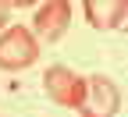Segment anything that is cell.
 <instances>
[{"instance_id":"6da1fadb","label":"cell","mask_w":128,"mask_h":117,"mask_svg":"<svg viewBox=\"0 0 128 117\" xmlns=\"http://www.w3.org/2000/svg\"><path fill=\"white\" fill-rule=\"evenodd\" d=\"M39 60V39L25 25L0 28V71H25Z\"/></svg>"},{"instance_id":"7a4b0ae2","label":"cell","mask_w":128,"mask_h":117,"mask_svg":"<svg viewBox=\"0 0 128 117\" xmlns=\"http://www.w3.org/2000/svg\"><path fill=\"white\" fill-rule=\"evenodd\" d=\"M75 110L82 117H114L121 110V92H118V85L107 75H89L86 78L82 103H78Z\"/></svg>"},{"instance_id":"3957f363","label":"cell","mask_w":128,"mask_h":117,"mask_svg":"<svg viewBox=\"0 0 128 117\" xmlns=\"http://www.w3.org/2000/svg\"><path fill=\"white\" fill-rule=\"evenodd\" d=\"M43 89H46V96H50L54 103L75 110L78 103H82L86 78L78 71H71V68H64V64H54V68H46V75H43Z\"/></svg>"},{"instance_id":"277c9868","label":"cell","mask_w":128,"mask_h":117,"mask_svg":"<svg viewBox=\"0 0 128 117\" xmlns=\"http://www.w3.org/2000/svg\"><path fill=\"white\" fill-rule=\"evenodd\" d=\"M32 28L39 32L43 43H57L71 28V4L68 0H46L36 11V18H32Z\"/></svg>"},{"instance_id":"5b68a950","label":"cell","mask_w":128,"mask_h":117,"mask_svg":"<svg viewBox=\"0 0 128 117\" xmlns=\"http://www.w3.org/2000/svg\"><path fill=\"white\" fill-rule=\"evenodd\" d=\"M86 21L100 32H114L128 21V0H82Z\"/></svg>"},{"instance_id":"8992f818","label":"cell","mask_w":128,"mask_h":117,"mask_svg":"<svg viewBox=\"0 0 128 117\" xmlns=\"http://www.w3.org/2000/svg\"><path fill=\"white\" fill-rule=\"evenodd\" d=\"M0 4H7V7H32V4H39V0H0Z\"/></svg>"},{"instance_id":"52a82bcc","label":"cell","mask_w":128,"mask_h":117,"mask_svg":"<svg viewBox=\"0 0 128 117\" xmlns=\"http://www.w3.org/2000/svg\"><path fill=\"white\" fill-rule=\"evenodd\" d=\"M7 11H11L7 4H0V28H4V25H7Z\"/></svg>"}]
</instances>
